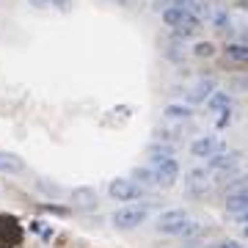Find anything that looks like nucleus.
Segmentation results:
<instances>
[{"label":"nucleus","instance_id":"f257e3e1","mask_svg":"<svg viewBox=\"0 0 248 248\" xmlns=\"http://www.w3.org/2000/svg\"><path fill=\"white\" fill-rule=\"evenodd\" d=\"M163 25L169 28L174 36H179V39H190V36H196L199 31H202V17L199 14H193V11L182 9V6H166L163 9Z\"/></svg>","mask_w":248,"mask_h":248},{"label":"nucleus","instance_id":"f03ea898","mask_svg":"<svg viewBox=\"0 0 248 248\" xmlns=\"http://www.w3.org/2000/svg\"><path fill=\"white\" fill-rule=\"evenodd\" d=\"M146 218H149V204H130V207L116 210L110 215V223L119 232H130V229H138Z\"/></svg>","mask_w":248,"mask_h":248},{"label":"nucleus","instance_id":"7ed1b4c3","mask_svg":"<svg viewBox=\"0 0 248 248\" xmlns=\"http://www.w3.org/2000/svg\"><path fill=\"white\" fill-rule=\"evenodd\" d=\"M143 196H146V187H141L130 177H119L108 182V199H113V202H138Z\"/></svg>","mask_w":248,"mask_h":248},{"label":"nucleus","instance_id":"20e7f679","mask_svg":"<svg viewBox=\"0 0 248 248\" xmlns=\"http://www.w3.org/2000/svg\"><path fill=\"white\" fill-rule=\"evenodd\" d=\"M213 187V171L207 166H196V169L185 171V193L193 196V199H202V196L210 193Z\"/></svg>","mask_w":248,"mask_h":248},{"label":"nucleus","instance_id":"39448f33","mask_svg":"<svg viewBox=\"0 0 248 248\" xmlns=\"http://www.w3.org/2000/svg\"><path fill=\"white\" fill-rule=\"evenodd\" d=\"M190 221V215L185 210H179V207H171V210H163L157 215V221H155V229L163 232V234H169V237H177V232Z\"/></svg>","mask_w":248,"mask_h":248},{"label":"nucleus","instance_id":"423d86ee","mask_svg":"<svg viewBox=\"0 0 248 248\" xmlns=\"http://www.w3.org/2000/svg\"><path fill=\"white\" fill-rule=\"evenodd\" d=\"M152 174H155V185L171 187V185H177V182H179L182 169H179V160L177 157H169V160L155 163V166H152Z\"/></svg>","mask_w":248,"mask_h":248},{"label":"nucleus","instance_id":"0eeeda50","mask_svg":"<svg viewBox=\"0 0 248 248\" xmlns=\"http://www.w3.org/2000/svg\"><path fill=\"white\" fill-rule=\"evenodd\" d=\"M221 152H226V143L218 138V135H202V138H196L193 143H190V155H193L196 160H207L215 157V155H221Z\"/></svg>","mask_w":248,"mask_h":248},{"label":"nucleus","instance_id":"6e6552de","mask_svg":"<svg viewBox=\"0 0 248 248\" xmlns=\"http://www.w3.org/2000/svg\"><path fill=\"white\" fill-rule=\"evenodd\" d=\"M207 19H210V28H213L218 36L234 33V19H232V11L226 9V6H213L210 14H207Z\"/></svg>","mask_w":248,"mask_h":248},{"label":"nucleus","instance_id":"1a4fd4ad","mask_svg":"<svg viewBox=\"0 0 248 248\" xmlns=\"http://www.w3.org/2000/svg\"><path fill=\"white\" fill-rule=\"evenodd\" d=\"M22 240V226L14 215H0V248H14Z\"/></svg>","mask_w":248,"mask_h":248},{"label":"nucleus","instance_id":"9d476101","mask_svg":"<svg viewBox=\"0 0 248 248\" xmlns=\"http://www.w3.org/2000/svg\"><path fill=\"white\" fill-rule=\"evenodd\" d=\"M243 157H246V155H243L240 149H226V152H221V155L210 157L204 166L213 171V174H215V171H232V169H240Z\"/></svg>","mask_w":248,"mask_h":248},{"label":"nucleus","instance_id":"9b49d317","mask_svg":"<svg viewBox=\"0 0 248 248\" xmlns=\"http://www.w3.org/2000/svg\"><path fill=\"white\" fill-rule=\"evenodd\" d=\"M215 91H218V83H215L213 78H202V80H196L193 86L187 89L185 99H187V105H199V102H207Z\"/></svg>","mask_w":248,"mask_h":248},{"label":"nucleus","instance_id":"f8f14e48","mask_svg":"<svg viewBox=\"0 0 248 248\" xmlns=\"http://www.w3.org/2000/svg\"><path fill=\"white\" fill-rule=\"evenodd\" d=\"M25 171V160L14 155V152H0V174H9V177H19Z\"/></svg>","mask_w":248,"mask_h":248},{"label":"nucleus","instance_id":"ddd939ff","mask_svg":"<svg viewBox=\"0 0 248 248\" xmlns=\"http://www.w3.org/2000/svg\"><path fill=\"white\" fill-rule=\"evenodd\" d=\"M193 113L196 110L187 102H169L163 108V119L166 122H187V119H193Z\"/></svg>","mask_w":248,"mask_h":248},{"label":"nucleus","instance_id":"4468645a","mask_svg":"<svg viewBox=\"0 0 248 248\" xmlns=\"http://www.w3.org/2000/svg\"><path fill=\"white\" fill-rule=\"evenodd\" d=\"M163 53H166V58H169L171 63H182L187 58V45L185 39H179V36H171L169 42H166V47H163Z\"/></svg>","mask_w":248,"mask_h":248},{"label":"nucleus","instance_id":"2eb2a0df","mask_svg":"<svg viewBox=\"0 0 248 248\" xmlns=\"http://www.w3.org/2000/svg\"><path fill=\"white\" fill-rule=\"evenodd\" d=\"M72 204L78 210H94L97 207V190L94 187H75L72 190Z\"/></svg>","mask_w":248,"mask_h":248},{"label":"nucleus","instance_id":"dca6fc26","mask_svg":"<svg viewBox=\"0 0 248 248\" xmlns=\"http://www.w3.org/2000/svg\"><path fill=\"white\" fill-rule=\"evenodd\" d=\"M223 110H232V97L226 94V91H215L213 97L207 99V113H213V116H221Z\"/></svg>","mask_w":248,"mask_h":248},{"label":"nucleus","instance_id":"f3484780","mask_svg":"<svg viewBox=\"0 0 248 248\" xmlns=\"http://www.w3.org/2000/svg\"><path fill=\"white\" fill-rule=\"evenodd\" d=\"M146 155H149L152 166H155V163H160V160H169V157H174V146H171V143L152 141L149 146H146Z\"/></svg>","mask_w":248,"mask_h":248},{"label":"nucleus","instance_id":"a211bd4d","mask_svg":"<svg viewBox=\"0 0 248 248\" xmlns=\"http://www.w3.org/2000/svg\"><path fill=\"white\" fill-rule=\"evenodd\" d=\"M223 210L232 213V215H240L243 210H248V190H246V193L226 196V199H223Z\"/></svg>","mask_w":248,"mask_h":248},{"label":"nucleus","instance_id":"6ab92c4d","mask_svg":"<svg viewBox=\"0 0 248 248\" xmlns=\"http://www.w3.org/2000/svg\"><path fill=\"white\" fill-rule=\"evenodd\" d=\"M226 58H229L232 63H248V45H226Z\"/></svg>","mask_w":248,"mask_h":248},{"label":"nucleus","instance_id":"aec40b11","mask_svg":"<svg viewBox=\"0 0 248 248\" xmlns=\"http://www.w3.org/2000/svg\"><path fill=\"white\" fill-rule=\"evenodd\" d=\"M248 190V174H237V177L223 185V199L226 196H234V193H246Z\"/></svg>","mask_w":248,"mask_h":248},{"label":"nucleus","instance_id":"412c9836","mask_svg":"<svg viewBox=\"0 0 248 248\" xmlns=\"http://www.w3.org/2000/svg\"><path fill=\"white\" fill-rule=\"evenodd\" d=\"M130 179H133V182H138L141 187L155 185V174H152V169H146V166H138V169H133V171H130Z\"/></svg>","mask_w":248,"mask_h":248},{"label":"nucleus","instance_id":"4be33fe9","mask_svg":"<svg viewBox=\"0 0 248 248\" xmlns=\"http://www.w3.org/2000/svg\"><path fill=\"white\" fill-rule=\"evenodd\" d=\"M177 138H179L177 127H160V130H155V141H160V143H171V146H174Z\"/></svg>","mask_w":248,"mask_h":248},{"label":"nucleus","instance_id":"5701e85b","mask_svg":"<svg viewBox=\"0 0 248 248\" xmlns=\"http://www.w3.org/2000/svg\"><path fill=\"white\" fill-rule=\"evenodd\" d=\"M196 234H202V223H196L193 218H190V221L177 232V240H193Z\"/></svg>","mask_w":248,"mask_h":248},{"label":"nucleus","instance_id":"b1692460","mask_svg":"<svg viewBox=\"0 0 248 248\" xmlns=\"http://www.w3.org/2000/svg\"><path fill=\"white\" fill-rule=\"evenodd\" d=\"M193 55H196V58H213V55H215V45H213V42H196V45H193Z\"/></svg>","mask_w":248,"mask_h":248},{"label":"nucleus","instance_id":"393cba45","mask_svg":"<svg viewBox=\"0 0 248 248\" xmlns=\"http://www.w3.org/2000/svg\"><path fill=\"white\" fill-rule=\"evenodd\" d=\"M36 187H42V190H45L47 196H53V199L63 193V187L55 185V182H50V179H36Z\"/></svg>","mask_w":248,"mask_h":248},{"label":"nucleus","instance_id":"a878e982","mask_svg":"<svg viewBox=\"0 0 248 248\" xmlns=\"http://www.w3.org/2000/svg\"><path fill=\"white\" fill-rule=\"evenodd\" d=\"M232 86L237 91H246L248 94V75H234V78H232Z\"/></svg>","mask_w":248,"mask_h":248},{"label":"nucleus","instance_id":"bb28decb","mask_svg":"<svg viewBox=\"0 0 248 248\" xmlns=\"http://www.w3.org/2000/svg\"><path fill=\"white\" fill-rule=\"evenodd\" d=\"M50 9H55V11H72V0H50Z\"/></svg>","mask_w":248,"mask_h":248},{"label":"nucleus","instance_id":"cd10ccee","mask_svg":"<svg viewBox=\"0 0 248 248\" xmlns=\"http://www.w3.org/2000/svg\"><path fill=\"white\" fill-rule=\"evenodd\" d=\"M229 124H232V110H223V113L218 116V122H215V127H218V130H226Z\"/></svg>","mask_w":248,"mask_h":248},{"label":"nucleus","instance_id":"c85d7f7f","mask_svg":"<svg viewBox=\"0 0 248 248\" xmlns=\"http://www.w3.org/2000/svg\"><path fill=\"white\" fill-rule=\"evenodd\" d=\"M210 248H246L243 243H237V240H221V243H215V246Z\"/></svg>","mask_w":248,"mask_h":248},{"label":"nucleus","instance_id":"c756f323","mask_svg":"<svg viewBox=\"0 0 248 248\" xmlns=\"http://www.w3.org/2000/svg\"><path fill=\"white\" fill-rule=\"evenodd\" d=\"M45 210H47V213H55V215H66V213H69L66 207H55V204H45Z\"/></svg>","mask_w":248,"mask_h":248},{"label":"nucleus","instance_id":"7c9ffc66","mask_svg":"<svg viewBox=\"0 0 248 248\" xmlns=\"http://www.w3.org/2000/svg\"><path fill=\"white\" fill-rule=\"evenodd\" d=\"M33 9H50V0H31Z\"/></svg>","mask_w":248,"mask_h":248},{"label":"nucleus","instance_id":"2f4dec72","mask_svg":"<svg viewBox=\"0 0 248 248\" xmlns=\"http://www.w3.org/2000/svg\"><path fill=\"white\" fill-rule=\"evenodd\" d=\"M234 221H237V223H243V226H248V210H243V213H240L237 218H234Z\"/></svg>","mask_w":248,"mask_h":248},{"label":"nucleus","instance_id":"473e14b6","mask_svg":"<svg viewBox=\"0 0 248 248\" xmlns=\"http://www.w3.org/2000/svg\"><path fill=\"white\" fill-rule=\"evenodd\" d=\"M110 3H119V6H130V0H110Z\"/></svg>","mask_w":248,"mask_h":248},{"label":"nucleus","instance_id":"72a5a7b5","mask_svg":"<svg viewBox=\"0 0 248 248\" xmlns=\"http://www.w3.org/2000/svg\"><path fill=\"white\" fill-rule=\"evenodd\" d=\"M243 240H248V226H243Z\"/></svg>","mask_w":248,"mask_h":248},{"label":"nucleus","instance_id":"f704fd0d","mask_svg":"<svg viewBox=\"0 0 248 248\" xmlns=\"http://www.w3.org/2000/svg\"><path fill=\"white\" fill-rule=\"evenodd\" d=\"M246 39H248V33H246Z\"/></svg>","mask_w":248,"mask_h":248},{"label":"nucleus","instance_id":"c9c22d12","mask_svg":"<svg viewBox=\"0 0 248 248\" xmlns=\"http://www.w3.org/2000/svg\"><path fill=\"white\" fill-rule=\"evenodd\" d=\"M246 3H248V0H246Z\"/></svg>","mask_w":248,"mask_h":248}]
</instances>
